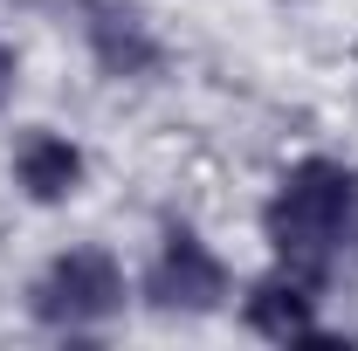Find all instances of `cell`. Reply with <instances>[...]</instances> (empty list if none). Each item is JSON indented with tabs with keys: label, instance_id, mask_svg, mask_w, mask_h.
<instances>
[{
	"label": "cell",
	"instance_id": "8992f818",
	"mask_svg": "<svg viewBox=\"0 0 358 351\" xmlns=\"http://www.w3.org/2000/svg\"><path fill=\"white\" fill-rule=\"evenodd\" d=\"M14 173H21V186H28L35 200H69L76 179H83V159H76V145H62V138H28L21 159H14Z\"/></svg>",
	"mask_w": 358,
	"mask_h": 351
},
{
	"label": "cell",
	"instance_id": "5b68a950",
	"mask_svg": "<svg viewBox=\"0 0 358 351\" xmlns=\"http://www.w3.org/2000/svg\"><path fill=\"white\" fill-rule=\"evenodd\" d=\"M248 324H255L262 338H275V345L317 338V324H310V282H303V275H275V282H262V289L248 296Z\"/></svg>",
	"mask_w": 358,
	"mask_h": 351
},
{
	"label": "cell",
	"instance_id": "6da1fadb",
	"mask_svg": "<svg viewBox=\"0 0 358 351\" xmlns=\"http://www.w3.org/2000/svg\"><path fill=\"white\" fill-rule=\"evenodd\" d=\"M268 241L289 262V275H303L317 289L331 262L358 248V173L331 159H303L268 200Z\"/></svg>",
	"mask_w": 358,
	"mask_h": 351
},
{
	"label": "cell",
	"instance_id": "277c9868",
	"mask_svg": "<svg viewBox=\"0 0 358 351\" xmlns=\"http://www.w3.org/2000/svg\"><path fill=\"white\" fill-rule=\"evenodd\" d=\"M83 28H90V48H96V62H103L110 76H145V69H159V42L145 35V21H138L131 7H117V0H83Z\"/></svg>",
	"mask_w": 358,
	"mask_h": 351
},
{
	"label": "cell",
	"instance_id": "52a82bcc",
	"mask_svg": "<svg viewBox=\"0 0 358 351\" xmlns=\"http://www.w3.org/2000/svg\"><path fill=\"white\" fill-rule=\"evenodd\" d=\"M7 89H14V48H0V103H7Z\"/></svg>",
	"mask_w": 358,
	"mask_h": 351
},
{
	"label": "cell",
	"instance_id": "7a4b0ae2",
	"mask_svg": "<svg viewBox=\"0 0 358 351\" xmlns=\"http://www.w3.org/2000/svg\"><path fill=\"white\" fill-rule=\"evenodd\" d=\"M124 303V275L110 255H62V262L48 268L42 282H35V317L42 324H96V317H110V310Z\"/></svg>",
	"mask_w": 358,
	"mask_h": 351
},
{
	"label": "cell",
	"instance_id": "3957f363",
	"mask_svg": "<svg viewBox=\"0 0 358 351\" xmlns=\"http://www.w3.org/2000/svg\"><path fill=\"white\" fill-rule=\"evenodd\" d=\"M145 296L159 310H214L227 296V268L214 262L186 227H173V234H166V255H159L152 282H145Z\"/></svg>",
	"mask_w": 358,
	"mask_h": 351
}]
</instances>
